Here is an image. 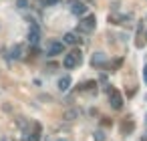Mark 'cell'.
<instances>
[{"mask_svg":"<svg viewBox=\"0 0 147 141\" xmlns=\"http://www.w3.org/2000/svg\"><path fill=\"white\" fill-rule=\"evenodd\" d=\"M107 95H109V103L115 111H119L123 107V95L117 89H111V85H107Z\"/></svg>","mask_w":147,"mask_h":141,"instance_id":"6da1fadb","label":"cell"},{"mask_svg":"<svg viewBox=\"0 0 147 141\" xmlns=\"http://www.w3.org/2000/svg\"><path fill=\"white\" fill-rule=\"evenodd\" d=\"M81 61H83L81 51H71L69 55H65L63 65H65V69H75V67H79V65H81Z\"/></svg>","mask_w":147,"mask_h":141,"instance_id":"7a4b0ae2","label":"cell"},{"mask_svg":"<svg viewBox=\"0 0 147 141\" xmlns=\"http://www.w3.org/2000/svg\"><path fill=\"white\" fill-rule=\"evenodd\" d=\"M69 6H71V12L75 16H85L87 14V4L81 2V0H69Z\"/></svg>","mask_w":147,"mask_h":141,"instance_id":"3957f363","label":"cell"},{"mask_svg":"<svg viewBox=\"0 0 147 141\" xmlns=\"http://www.w3.org/2000/svg\"><path fill=\"white\" fill-rule=\"evenodd\" d=\"M28 43L30 45H38L40 43V28L36 24H30V28H28Z\"/></svg>","mask_w":147,"mask_h":141,"instance_id":"277c9868","label":"cell"},{"mask_svg":"<svg viewBox=\"0 0 147 141\" xmlns=\"http://www.w3.org/2000/svg\"><path fill=\"white\" fill-rule=\"evenodd\" d=\"M63 51H65V43L53 40L51 47H49V51H47V55H49V57H57V55H63Z\"/></svg>","mask_w":147,"mask_h":141,"instance_id":"5b68a950","label":"cell"},{"mask_svg":"<svg viewBox=\"0 0 147 141\" xmlns=\"http://www.w3.org/2000/svg\"><path fill=\"white\" fill-rule=\"evenodd\" d=\"M95 26H97V18H95L93 14H89V16L83 20V24H81V28H83L85 32H91V30H95Z\"/></svg>","mask_w":147,"mask_h":141,"instance_id":"8992f818","label":"cell"},{"mask_svg":"<svg viewBox=\"0 0 147 141\" xmlns=\"http://www.w3.org/2000/svg\"><path fill=\"white\" fill-rule=\"evenodd\" d=\"M107 63V55L105 53H95L93 57H91V65L93 67H101V65H105Z\"/></svg>","mask_w":147,"mask_h":141,"instance_id":"52a82bcc","label":"cell"},{"mask_svg":"<svg viewBox=\"0 0 147 141\" xmlns=\"http://www.w3.org/2000/svg\"><path fill=\"white\" fill-rule=\"evenodd\" d=\"M71 83H73V81H71V77H61V79H59V83H57V87H59V91H63V93H65V91H69V89H71Z\"/></svg>","mask_w":147,"mask_h":141,"instance_id":"ba28073f","label":"cell"},{"mask_svg":"<svg viewBox=\"0 0 147 141\" xmlns=\"http://www.w3.org/2000/svg\"><path fill=\"white\" fill-rule=\"evenodd\" d=\"M77 117H79V109H69V111H65V115H63L65 121H75Z\"/></svg>","mask_w":147,"mask_h":141,"instance_id":"9c48e42d","label":"cell"},{"mask_svg":"<svg viewBox=\"0 0 147 141\" xmlns=\"http://www.w3.org/2000/svg\"><path fill=\"white\" fill-rule=\"evenodd\" d=\"M63 38H65V45H77V43H79V36H77L75 32H67Z\"/></svg>","mask_w":147,"mask_h":141,"instance_id":"30bf717a","label":"cell"},{"mask_svg":"<svg viewBox=\"0 0 147 141\" xmlns=\"http://www.w3.org/2000/svg\"><path fill=\"white\" fill-rule=\"evenodd\" d=\"M26 141H40V125H34V131L28 135Z\"/></svg>","mask_w":147,"mask_h":141,"instance_id":"8fae6325","label":"cell"},{"mask_svg":"<svg viewBox=\"0 0 147 141\" xmlns=\"http://www.w3.org/2000/svg\"><path fill=\"white\" fill-rule=\"evenodd\" d=\"M131 131H133V123H131V119H127V121L123 123V133H125V135H129Z\"/></svg>","mask_w":147,"mask_h":141,"instance_id":"7c38bea8","label":"cell"},{"mask_svg":"<svg viewBox=\"0 0 147 141\" xmlns=\"http://www.w3.org/2000/svg\"><path fill=\"white\" fill-rule=\"evenodd\" d=\"M105 139H107L105 131H101V129H99V131H95V141H105Z\"/></svg>","mask_w":147,"mask_h":141,"instance_id":"4fadbf2b","label":"cell"},{"mask_svg":"<svg viewBox=\"0 0 147 141\" xmlns=\"http://www.w3.org/2000/svg\"><path fill=\"white\" fill-rule=\"evenodd\" d=\"M121 63H123V59H115V61L111 63V67H109V69H111V73H113L117 67H121Z\"/></svg>","mask_w":147,"mask_h":141,"instance_id":"5bb4252c","label":"cell"},{"mask_svg":"<svg viewBox=\"0 0 147 141\" xmlns=\"http://www.w3.org/2000/svg\"><path fill=\"white\" fill-rule=\"evenodd\" d=\"M20 53H22V49H20V47L16 45V47L12 49V57H14V59H20Z\"/></svg>","mask_w":147,"mask_h":141,"instance_id":"9a60e30c","label":"cell"},{"mask_svg":"<svg viewBox=\"0 0 147 141\" xmlns=\"http://www.w3.org/2000/svg\"><path fill=\"white\" fill-rule=\"evenodd\" d=\"M40 2H42L45 6H55L57 2H61V0H40Z\"/></svg>","mask_w":147,"mask_h":141,"instance_id":"2e32d148","label":"cell"},{"mask_svg":"<svg viewBox=\"0 0 147 141\" xmlns=\"http://www.w3.org/2000/svg\"><path fill=\"white\" fill-rule=\"evenodd\" d=\"M143 81H145V85H147V65L143 67Z\"/></svg>","mask_w":147,"mask_h":141,"instance_id":"e0dca14e","label":"cell"},{"mask_svg":"<svg viewBox=\"0 0 147 141\" xmlns=\"http://www.w3.org/2000/svg\"><path fill=\"white\" fill-rule=\"evenodd\" d=\"M18 8H26V0H18Z\"/></svg>","mask_w":147,"mask_h":141,"instance_id":"ac0fdd59","label":"cell"},{"mask_svg":"<svg viewBox=\"0 0 147 141\" xmlns=\"http://www.w3.org/2000/svg\"><path fill=\"white\" fill-rule=\"evenodd\" d=\"M57 141H69V139H63V137H61V139H57Z\"/></svg>","mask_w":147,"mask_h":141,"instance_id":"d6986e66","label":"cell"},{"mask_svg":"<svg viewBox=\"0 0 147 141\" xmlns=\"http://www.w3.org/2000/svg\"><path fill=\"white\" fill-rule=\"evenodd\" d=\"M145 36H147V32H145Z\"/></svg>","mask_w":147,"mask_h":141,"instance_id":"ffe728a7","label":"cell"}]
</instances>
